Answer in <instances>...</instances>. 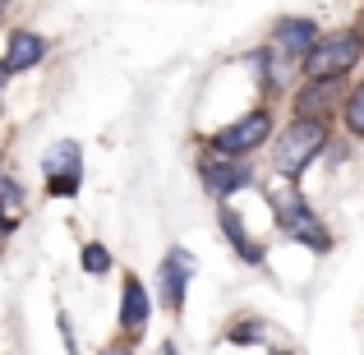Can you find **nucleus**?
Returning a JSON list of instances; mask_svg holds the SVG:
<instances>
[{
	"label": "nucleus",
	"mask_w": 364,
	"mask_h": 355,
	"mask_svg": "<svg viewBox=\"0 0 364 355\" xmlns=\"http://www.w3.org/2000/svg\"><path fill=\"white\" fill-rule=\"evenodd\" d=\"M267 143H272V171H277V176H282V180H300L304 166L328 152L332 129H328V120H300V116H295L277 139H267Z\"/></svg>",
	"instance_id": "1"
},
{
	"label": "nucleus",
	"mask_w": 364,
	"mask_h": 355,
	"mask_svg": "<svg viewBox=\"0 0 364 355\" xmlns=\"http://www.w3.org/2000/svg\"><path fill=\"white\" fill-rule=\"evenodd\" d=\"M360 33L355 28H337V33H318V42L309 46V55L300 60L304 79H346L360 65Z\"/></svg>",
	"instance_id": "2"
},
{
	"label": "nucleus",
	"mask_w": 364,
	"mask_h": 355,
	"mask_svg": "<svg viewBox=\"0 0 364 355\" xmlns=\"http://www.w3.org/2000/svg\"><path fill=\"white\" fill-rule=\"evenodd\" d=\"M272 213H277V231L291 240V245H304V249H314V254H328V249H332L328 222H323V217L314 213L295 189H286V194L272 198Z\"/></svg>",
	"instance_id": "3"
},
{
	"label": "nucleus",
	"mask_w": 364,
	"mask_h": 355,
	"mask_svg": "<svg viewBox=\"0 0 364 355\" xmlns=\"http://www.w3.org/2000/svg\"><path fill=\"white\" fill-rule=\"evenodd\" d=\"M277 120L267 107H249L245 116H235L231 124H222V129L208 139V152H222V157H249V152H258L267 139H272Z\"/></svg>",
	"instance_id": "4"
},
{
	"label": "nucleus",
	"mask_w": 364,
	"mask_h": 355,
	"mask_svg": "<svg viewBox=\"0 0 364 355\" xmlns=\"http://www.w3.org/2000/svg\"><path fill=\"white\" fill-rule=\"evenodd\" d=\"M198 180H203V189L217 203H226V198L240 194V189H254V166H249V157L203 152V157H198Z\"/></svg>",
	"instance_id": "5"
},
{
	"label": "nucleus",
	"mask_w": 364,
	"mask_h": 355,
	"mask_svg": "<svg viewBox=\"0 0 364 355\" xmlns=\"http://www.w3.org/2000/svg\"><path fill=\"white\" fill-rule=\"evenodd\" d=\"M42 176H46V194L55 198H74L83 180V148L74 139H60L42 152Z\"/></svg>",
	"instance_id": "6"
},
{
	"label": "nucleus",
	"mask_w": 364,
	"mask_h": 355,
	"mask_svg": "<svg viewBox=\"0 0 364 355\" xmlns=\"http://www.w3.org/2000/svg\"><path fill=\"white\" fill-rule=\"evenodd\" d=\"M194 254L189 249H171L166 258H161V267H157V291H161V304H166L171 314H185V300H189V277H194Z\"/></svg>",
	"instance_id": "7"
},
{
	"label": "nucleus",
	"mask_w": 364,
	"mask_h": 355,
	"mask_svg": "<svg viewBox=\"0 0 364 355\" xmlns=\"http://www.w3.org/2000/svg\"><path fill=\"white\" fill-rule=\"evenodd\" d=\"M318 33H323V28L314 23V18L286 14V18H277V23H272V42H267V46H272L286 65H300L304 55H309V46L318 42Z\"/></svg>",
	"instance_id": "8"
},
{
	"label": "nucleus",
	"mask_w": 364,
	"mask_h": 355,
	"mask_svg": "<svg viewBox=\"0 0 364 355\" xmlns=\"http://www.w3.org/2000/svg\"><path fill=\"white\" fill-rule=\"evenodd\" d=\"M341 97H346V88H341V79H304L300 88H295L291 107L300 120H328L332 111L341 107Z\"/></svg>",
	"instance_id": "9"
},
{
	"label": "nucleus",
	"mask_w": 364,
	"mask_h": 355,
	"mask_svg": "<svg viewBox=\"0 0 364 355\" xmlns=\"http://www.w3.org/2000/svg\"><path fill=\"white\" fill-rule=\"evenodd\" d=\"M148 319H152V295H148V286L139 282V272H124V282H120V337L124 341L143 337Z\"/></svg>",
	"instance_id": "10"
},
{
	"label": "nucleus",
	"mask_w": 364,
	"mask_h": 355,
	"mask_svg": "<svg viewBox=\"0 0 364 355\" xmlns=\"http://www.w3.org/2000/svg\"><path fill=\"white\" fill-rule=\"evenodd\" d=\"M46 51H51V42H46L42 33H33V28H14L9 33V46L5 55H0V74H23V70H37V65L46 60Z\"/></svg>",
	"instance_id": "11"
},
{
	"label": "nucleus",
	"mask_w": 364,
	"mask_h": 355,
	"mask_svg": "<svg viewBox=\"0 0 364 355\" xmlns=\"http://www.w3.org/2000/svg\"><path fill=\"white\" fill-rule=\"evenodd\" d=\"M217 222H222V235L231 240V249H235V258H240V263H263V245H258L254 235L245 231V217L235 213L231 203H222V213H217Z\"/></svg>",
	"instance_id": "12"
},
{
	"label": "nucleus",
	"mask_w": 364,
	"mask_h": 355,
	"mask_svg": "<svg viewBox=\"0 0 364 355\" xmlns=\"http://www.w3.org/2000/svg\"><path fill=\"white\" fill-rule=\"evenodd\" d=\"M249 70H254V79L263 83L267 92H282V88H286V74H291V65H286L282 55L272 51V46H258V51H249Z\"/></svg>",
	"instance_id": "13"
},
{
	"label": "nucleus",
	"mask_w": 364,
	"mask_h": 355,
	"mask_svg": "<svg viewBox=\"0 0 364 355\" xmlns=\"http://www.w3.org/2000/svg\"><path fill=\"white\" fill-rule=\"evenodd\" d=\"M341 124H346L350 139H364V79L355 83V88H346V97H341Z\"/></svg>",
	"instance_id": "14"
},
{
	"label": "nucleus",
	"mask_w": 364,
	"mask_h": 355,
	"mask_svg": "<svg viewBox=\"0 0 364 355\" xmlns=\"http://www.w3.org/2000/svg\"><path fill=\"white\" fill-rule=\"evenodd\" d=\"M79 263H83V272H88V277H102V272H111V249L102 245V240H88Z\"/></svg>",
	"instance_id": "15"
},
{
	"label": "nucleus",
	"mask_w": 364,
	"mask_h": 355,
	"mask_svg": "<svg viewBox=\"0 0 364 355\" xmlns=\"http://www.w3.org/2000/svg\"><path fill=\"white\" fill-rule=\"evenodd\" d=\"M226 341H235V346H258V341H263V319H235L231 332H226Z\"/></svg>",
	"instance_id": "16"
},
{
	"label": "nucleus",
	"mask_w": 364,
	"mask_h": 355,
	"mask_svg": "<svg viewBox=\"0 0 364 355\" xmlns=\"http://www.w3.org/2000/svg\"><path fill=\"white\" fill-rule=\"evenodd\" d=\"M55 323H60V341H65V351H70V355H83V351H79V341H74V323H70V314H60Z\"/></svg>",
	"instance_id": "17"
},
{
	"label": "nucleus",
	"mask_w": 364,
	"mask_h": 355,
	"mask_svg": "<svg viewBox=\"0 0 364 355\" xmlns=\"http://www.w3.org/2000/svg\"><path fill=\"white\" fill-rule=\"evenodd\" d=\"M102 355H134V346H129V341H124V337H116V341H111V346H102Z\"/></svg>",
	"instance_id": "18"
},
{
	"label": "nucleus",
	"mask_w": 364,
	"mask_h": 355,
	"mask_svg": "<svg viewBox=\"0 0 364 355\" xmlns=\"http://www.w3.org/2000/svg\"><path fill=\"white\" fill-rule=\"evenodd\" d=\"M161 355H180V351H176V341H161Z\"/></svg>",
	"instance_id": "19"
},
{
	"label": "nucleus",
	"mask_w": 364,
	"mask_h": 355,
	"mask_svg": "<svg viewBox=\"0 0 364 355\" xmlns=\"http://www.w3.org/2000/svg\"><path fill=\"white\" fill-rule=\"evenodd\" d=\"M355 33H360V51H364V23H360V28H355Z\"/></svg>",
	"instance_id": "20"
},
{
	"label": "nucleus",
	"mask_w": 364,
	"mask_h": 355,
	"mask_svg": "<svg viewBox=\"0 0 364 355\" xmlns=\"http://www.w3.org/2000/svg\"><path fill=\"white\" fill-rule=\"evenodd\" d=\"M0 88H5V74H0ZM0 102H5V97H0Z\"/></svg>",
	"instance_id": "21"
},
{
	"label": "nucleus",
	"mask_w": 364,
	"mask_h": 355,
	"mask_svg": "<svg viewBox=\"0 0 364 355\" xmlns=\"http://www.w3.org/2000/svg\"><path fill=\"white\" fill-rule=\"evenodd\" d=\"M5 5H9V0H0V14H5Z\"/></svg>",
	"instance_id": "22"
},
{
	"label": "nucleus",
	"mask_w": 364,
	"mask_h": 355,
	"mask_svg": "<svg viewBox=\"0 0 364 355\" xmlns=\"http://www.w3.org/2000/svg\"><path fill=\"white\" fill-rule=\"evenodd\" d=\"M0 226H5V222H0Z\"/></svg>",
	"instance_id": "23"
}]
</instances>
